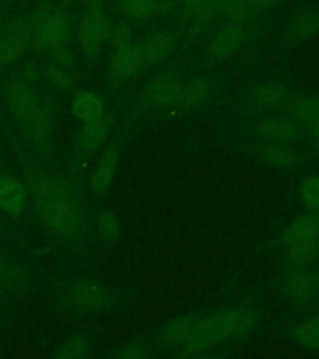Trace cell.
Listing matches in <instances>:
<instances>
[{
  "label": "cell",
  "instance_id": "obj_24",
  "mask_svg": "<svg viewBox=\"0 0 319 359\" xmlns=\"http://www.w3.org/2000/svg\"><path fill=\"white\" fill-rule=\"evenodd\" d=\"M290 91L280 83H266L254 91V100L259 107H277L288 99Z\"/></svg>",
  "mask_w": 319,
  "mask_h": 359
},
{
  "label": "cell",
  "instance_id": "obj_3",
  "mask_svg": "<svg viewBox=\"0 0 319 359\" xmlns=\"http://www.w3.org/2000/svg\"><path fill=\"white\" fill-rule=\"evenodd\" d=\"M38 208L48 229L55 235L70 238L80 230V217L72 198L39 200Z\"/></svg>",
  "mask_w": 319,
  "mask_h": 359
},
{
  "label": "cell",
  "instance_id": "obj_21",
  "mask_svg": "<svg viewBox=\"0 0 319 359\" xmlns=\"http://www.w3.org/2000/svg\"><path fill=\"white\" fill-rule=\"evenodd\" d=\"M36 201L53 198H72V191L64 180L45 176L36 180L34 186Z\"/></svg>",
  "mask_w": 319,
  "mask_h": 359
},
{
  "label": "cell",
  "instance_id": "obj_25",
  "mask_svg": "<svg viewBox=\"0 0 319 359\" xmlns=\"http://www.w3.org/2000/svg\"><path fill=\"white\" fill-rule=\"evenodd\" d=\"M91 351V338L86 334H76L67 338L54 354L55 358H84Z\"/></svg>",
  "mask_w": 319,
  "mask_h": 359
},
{
  "label": "cell",
  "instance_id": "obj_38",
  "mask_svg": "<svg viewBox=\"0 0 319 359\" xmlns=\"http://www.w3.org/2000/svg\"><path fill=\"white\" fill-rule=\"evenodd\" d=\"M147 355V351L144 346L139 343H130L120 348L116 353L114 354L115 358L118 359H140Z\"/></svg>",
  "mask_w": 319,
  "mask_h": 359
},
{
  "label": "cell",
  "instance_id": "obj_36",
  "mask_svg": "<svg viewBox=\"0 0 319 359\" xmlns=\"http://www.w3.org/2000/svg\"><path fill=\"white\" fill-rule=\"evenodd\" d=\"M99 229L101 235L104 236L109 241L118 238V219L111 213H102L99 217Z\"/></svg>",
  "mask_w": 319,
  "mask_h": 359
},
{
  "label": "cell",
  "instance_id": "obj_4",
  "mask_svg": "<svg viewBox=\"0 0 319 359\" xmlns=\"http://www.w3.org/2000/svg\"><path fill=\"white\" fill-rule=\"evenodd\" d=\"M112 24L100 8L94 6L85 14L79 27V41L88 56H96L102 44L109 39Z\"/></svg>",
  "mask_w": 319,
  "mask_h": 359
},
{
  "label": "cell",
  "instance_id": "obj_12",
  "mask_svg": "<svg viewBox=\"0 0 319 359\" xmlns=\"http://www.w3.org/2000/svg\"><path fill=\"white\" fill-rule=\"evenodd\" d=\"M318 288L317 277L303 267L292 271L285 280V291L293 299L307 301Z\"/></svg>",
  "mask_w": 319,
  "mask_h": 359
},
{
  "label": "cell",
  "instance_id": "obj_30",
  "mask_svg": "<svg viewBox=\"0 0 319 359\" xmlns=\"http://www.w3.org/2000/svg\"><path fill=\"white\" fill-rule=\"evenodd\" d=\"M261 154L266 163L276 168H290L297 160L296 154L282 144L264 146Z\"/></svg>",
  "mask_w": 319,
  "mask_h": 359
},
{
  "label": "cell",
  "instance_id": "obj_32",
  "mask_svg": "<svg viewBox=\"0 0 319 359\" xmlns=\"http://www.w3.org/2000/svg\"><path fill=\"white\" fill-rule=\"evenodd\" d=\"M294 116L302 123H308L312 126L319 125V99L318 97H307L298 101L293 107Z\"/></svg>",
  "mask_w": 319,
  "mask_h": 359
},
{
  "label": "cell",
  "instance_id": "obj_29",
  "mask_svg": "<svg viewBox=\"0 0 319 359\" xmlns=\"http://www.w3.org/2000/svg\"><path fill=\"white\" fill-rule=\"evenodd\" d=\"M25 283V275L18 264L0 259V288L6 291H17Z\"/></svg>",
  "mask_w": 319,
  "mask_h": 359
},
{
  "label": "cell",
  "instance_id": "obj_17",
  "mask_svg": "<svg viewBox=\"0 0 319 359\" xmlns=\"http://www.w3.org/2000/svg\"><path fill=\"white\" fill-rule=\"evenodd\" d=\"M258 133L267 140L273 141L276 144H286L288 141L294 140L299 134L297 125L286 118H266L258 126Z\"/></svg>",
  "mask_w": 319,
  "mask_h": 359
},
{
  "label": "cell",
  "instance_id": "obj_35",
  "mask_svg": "<svg viewBox=\"0 0 319 359\" xmlns=\"http://www.w3.org/2000/svg\"><path fill=\"white\" fill-rule=\"evenodd\" d=\"M45 76L50 84L59 89H67L72 86V78L70 75L59 65H53L46 69Z\"/></svg>",
  "mask_w": 319,
  "mask_h": 359
},
{
  "label": "cell",
  "instance_id": "obj_16",
  "mask_svg": "<svg viewBox=\"0 0 319 359\" xmlns=\"http://www.w3.org/2000/svg\"><path fill=\"white\" fill-rule=\"evenodd\" d=\"M145 65H155L163 62L174 48V39L168 32H157L140 44Z\"/></svg>",
  "mask_w": 319,
  "mask_h": 359
},
{
  "label": "cell",
  "instance_id": "obj_22",
  "mask_svg": "<svg viewBox=\"0 0 319 359\" xmlns=\"http://www.w3.org/2000/svg\"><path fill=\"white\" fill-rule=\"evenodd\" d=\"M197 320L182 318L168 325L163 332V343L170 348H182L190 339Z\"/></svg>",
  "mask_w": 319,
  "mask_h": 359
},
{
  "label": "cell",
  "instance_id": "obj_14",
  "mask_svg": "<svg viewBox=\"0 0 319 359\" xmlns=\"http://www.w3.org/2000/svg\"><path fill=\"white\" fill-rule=\"evenodd\" d=\"M27 203V192L24 186L15 179H0V208L4 212L18 216Z\"/></svg>",
  "mask_w": 319,
  "mask_h": 359
},
{
  "label": "cell",
  "instance_id": "obj_40",
  "mask_svg": "<svg viewBox=\"0 0 319 359\" xmlns=\"http://www.w3.org/2000/svg\"><path fill=\"white\" fill-rule=\"evenodd\" d=\"M280 0H248L250 6L254 11V14L257 13H264V11H269L273 9Z\"/></svg>",
  "mask_w": 319,
  "mask_h": 359
},
{
  "label": "cell",
  "instance_id": "obj_5",
  "mask_svg": "<svg viewBox=\"0 0 319 359\" xmlns=\"http://www.w3.org/2000/svg\"><path fill=\"white\" fill-rule=\"evenodd\" d=\"M34 33L33 17L11 24L0 36V67H11L27 49Z\"/></svg>",
  "mask_w": 319,
  "mask_h": 359
},
{
  "label": "cell",
  "instance_id": "obj_45",
  "mask_svg": "<svg viewBox=\"0 0 319 359\" xmlns=\"http://www.w3.org/2000/svg\"><path fill=\"white\" fill-rule=\"evenodd\" d=\"M184 1H186V0H184Z\"/></svg>",
  "mask_w": 319,
  "mask_h": 359
},
{
  "label": "cell",
  "instance_id": "obj_34",
  "mask_svg": "<svg viewBox=\"0 0 319 359\" xmlns=\"http://www.w3.org/2000/svg\"><path fill=\"white\" fill-rule=\"evenodd\" d=\"M301 200L306 208L312 211L319 210V176L304 180L299 189Z\"/></svg>",
  "mask_w": 319,
  "mask_h": 359
},
{
  "label": "cell",
  "instance_id": "obj_43",
  "mask_svg": "<svg viewBox=\"0 0 319 359\" xmlns=\"http://www.w3.org/2000/svg\"><path fill=\"white\" fill-rule=\"evenodd\" d=\"M314 140V147H315V152L318 154L319 156V139H313Z\"/></svg>",
  "mask_w": 319,
  "mask_h": 359
},
{
  "label": "cell",
  "instance_id": "obj_41",
  "mask_svg": "<svg viewBox=\"0 0 319 359\" xmlns=\"http://www.w3.org/2000/svg\"><path fill=\"white\" fill-rule=\"evenodd\" d=\"M174 1L172 0H158L157 3V11L163 13V14H168L174 11Z\"/></svg>",
  "mask_w": 319,
  "mask_h": 359
},
{
  "label": "cell",
  "instance_id": "obj_19",
  "mask_svg": "<svg viewBox=\"0 0 319 359\" xmlns=\"http://www.w3.org/2000/svg\"><path fill=\"white\" fill-rule=\"evenodd\" d=\"M70 297L78 307L84 309H101L107 301V292L95 283H79L74 287Z\"/></svg>",
  "mask_w": 319,
  "mask_h": 359
},
{
  "label": "cell",
  "instance_id": "obj_1",
  "mask_svg": "<svg viewBox=\"0 0 319 359\" xmlns=\"http://www.w3.org/2000/svg\"><path fill=\"white\" fill-rule=\"evenodd\" d=\"M253 323L254 316L241 309H227L197 320L190 339L182 347L184 354H196L230 337L243 334L252 328Z\"/></svg>",
  "mask_w": 319,
  "mask_h": 359
},
{
  "label": "cell",
  "instance_id": "obj_31",
  "mask_svg": "<svg viewBox=\"0 0 319 359\" xmlns=\"http://www.w3.org/2000/svg\"><path fill=\"white\" fill-rule=\"evenodd\" d=\"M158 0H121L125 14L135 20H144L157 11Z\"/></svg>",
  "mask_w": 319,
  "mask_h": 359
},
{
  "label": "cell",
  "instance_id": "obj_26",
  "mask_svg": "<svg viewBox=\"0 0 319 359\" xmlns=\"http://www.w3.org/2000/svg\"><path fill=\"white\" fill-rule=\"evenodd\" d=\"M219 13L233 22H246L254 15L248 0H217Z\"/></svg>",
  "mask_w": 319,
  "mask_h": 359
},
{
  "label": "cell",
  "instance_id": "obj_27",
  "mask_svg": "<svg viewBox=\"0 0 319 359\" xmlns=\"http://www.w3.org/2000/svg\"><path fill=\"white\" fill-rule=\"evenodd\" d=\"M293 338L303 347L319 351V314L296 327Z\"/></svg>",
  "mask_w": 319,
  "mask_h": 359
},
{
  "label": "cell",
  "instance_id": "obj_23",
  "mask_svg": "<svg viewBox=\"0 0 319 359\" xmlns=\"http://www.w3.org/2000/svg\"><path fill=\"white\" fill-rule=\"evenodd\" d=\"M211 93V86L206 80L196 79L181 89L179 104L185 109H194L200 107L208 100Z\"/></svg>",
  "mask_w": 319,
  "mask_h": 359
},
{
  "label": "cell",
  "instance_id": "obj_13",
  "mask_svg": "<svg viewBox=\"0 0 319 359\" xmlns=\"http://www.w3.org/2000/svg\"><path fill=\"white\" fill-rule=\"evenodd\" d=\"M120 152L116 146H109L101 155L99 163L96 165L95 171L91 177V186L95 192H104L111 185L112 179L116 172Z\"/></svg>",
  "mask_w": 319,
  "mask_h": 359
},
{
  "label": "cell",
  "instance_id": "obj_37",
  "mask_svg": "<svg viewBox=\"0 0 319 359\" xmlns=\"http://www.w3.org/2000/svg\"><path fill=\"white\" fill-rule=\"evenodd\" d=\"M130 40H131V29L128 24L121 22V24L112 25L107 41H110L115 48H118V46L130 44Z\"/></svg>",
  "mask_w": 319,
  "mask_h": 359
},
{
  "label": "cell",
  "instance_id": "obj_11",
  "mask_svg": "<svg viewBox=\"0 0 319 359\" xmlns=\"http://www.w3.org/2000/svg\"><path fill=\"white\" fill-rule=\"evenodd\" d=\"M109 133V121L105 116L84 123L76 139V150L80 155H88L105 141Z\"/></svg>",
  "mask_w": 319,
  "mask_h": 359
},
{
  "label": "cell",
  "instance_id": "obj_28",
  "mask_svg": "<svg viewBox=\"0 0 319 359\" xmlns=\"http://www.w3.org/2000/svg\"><path fill=\"white\" fill-rule=\"evenodd\" d=\"M186 14L196 24H205L219 13L217 0H186Z\"/></svg>",
  "mask_w": 319,
  "mask_h": 359
},
{
  "label": "cell",
  "instance_id": "obj_18",
  "mask_svg": "<svg viewBox=\"0 0 319 359\" xmlns=\"http://www.w3.org/2000/svg\"><path fill=\"white\" fill-rule=\"evenodd\" d=\"M319 34V11H306L298 14L287 29V38L292 43H301Z\"/></svg>",
  "mask_w": 319,
  "mask_h": 359
},
{
  "label": "cell",
  "instance_id": "obj_9",
  "mask_svg": "<svg viewBox=\"0 0 319 359\" xmlns=\"http://www.w3.org/2000/svg\"><path fill=\"white\" fill-rule=\"evenodd\" d=\"M181 94L179 81L172 76L154 80L146 90V100L154 107H170L177 104Z\"/></svg>",
  "mask_w": 319,
  "mask_h": 359
},
{
  "label": "cell",
  "instance_id": "obj_10",
  "mask_svg": "<svg viewBox=\"0 0 319 359\" xmlns=\"http://www.w3.org/2000/svg\"><path fill=\"white\" fill-rule=\"evenodd\" d=\"M317 242H319V212L309 213L298 219L285 233V243L288 247Z\"/></svg>",
  "mask_w": 319,
  "mask_h": 359
},
{
  "label": "cell",
  "instance_id": "obj_33",
  "mask_svg": "<svg viewBox=\"0 0 319 359\" xmlns=\"http://www.w3.org/2000/svg\"><path fill=\"white\" fill-rule=\"evenodd\" d=\"M319 252V242L301 245V246L288 247V258L292 264L297 267H304L314 261Z\"/></svg>",
  "mask_w": 319,
  "mask_h": 359
},
{
  "label": "cell",
  "instance_id": "obj_44",
  "mask_svg": "<svg viewBox=\"0 0 319 359\" xmlns=\"http://www.w3.org/2000/svg\"><path fill=\"white\" fill-rule=\"evenodd\" d=\"M3 3H4V0H0V8L3 6Z\"/></svg>",
  "mask_w": 319,
  "mask_h": 359
},
{
  "label": "cell",
  "instance_id": "obj_7",
  "mask_svg": "<svg viewBox=\"0 0 319 359\" xmlns=\"http://www.w3.org/2000/svg\"><path fill=\"white\" fill-rule=\"evenodd\" d=\"M145 65L140 44H128L115 48L110 59L109 72L116 80H126L133 78Z\"/></svg>",
  "mask_w": 319,
  "mask_h": 359
},
{
  "label": "cell",
  "instance_id": "obj_39",
  "mask_svg": "<svg viewBox=\"0 0 319 359\" xmlns=\"http://www.w3.org/2000/svg\"><path fill=\"white\" fill-rule=\"evenodd\" d=\"M51 53H53V56H54V59H55L56 65H59V67H67L73 64V54H72V51L69 50L67 44L57 46V48L51 51Z\"/></svg>",
  "mask_w": 319,
  "mask_h": 359
},
{
  "label": "cell",
  "instance_id": "obj_42",
  "mask_svg": "<svg viewBox=\"0 0 319 359\" xmlns=\"http://www.w3.org/2000/svg\"><path fill=\"white\" fill-rule=\"evenodd\" d=\"M313 139H319V125L314 126Z\"/></svg>",
  "mask_w": 319,
  "mask_h": 359
},
{
  "label": "cell",
  "instance_id": "obj_15",
  "mask_svg": "<svg viewBox=\"0 0 319 359\" xmlns=\"http://www.w3.org/2000/svg\"><path fill=\"white\" fill-rule=\"evenodd\" d=\"M27 125L29 137L33 141L34 145L38 147L48 144L53 131V110L48 104H39L36 111L29 120Z\"/></svg>",
  "mask_w": 319,
  "mask_h": 359
},
{
  "label": "cell",
  "instance_id": "obj_6",
  "mask_svg": "<svg viewBox=\"0 0 319 359\" xmlns=\"http://www.w3.org/2000/svg\"><path fill=\"white\" fill-rule=\"evenodd\" d=\"M6 102L18 121L28 123L40 104L30 78L11 80L6 88Z\"/></svg>",
  "mask_w": 319,
  "mask_h": 359
},
{
  "label": "cell",
  "instance_id": "obj_2",
  "mask_svg": "<svg viewBox=\"0 0 319 359\" xmlns=\"http://www.w3.org/2000/svg\"><path fill=\"white\" fill-rule=\"evenodd\" d=\"M34 44L44 51H53L65 44L69 35V18L64 11L54 8H43L33 15Z\"/></svg>",
  "mask_w": 319,
  "mask_h": 359
},
{
  "label": "cell",
  "instance_id": "obj_20",
  "mask_svg": "<svg viewBox=\"0 0 319 359\" xmlns=\"http://www.w3.org/2000/svg\"><path fill=\"white\" fill-rule=\"evenodd\" d=\"M72 109L74 115L84 123L104 116V102L100 96L90 91H83L75 96Z\"/></svg>",
  "mask_w": 319,
  "mask_h": 359
},
{
  "label": "cell",
  "instance_id": "obj_8",
  "mask_svg": "<svg viewBox=\"0 0 319 359\" xmlns=\"http://www.w3.org/2000/svg\"><path fill=\"white\" fill-rule=\"evenodd\" d=\"M246 39V28L241 22H232L230 25L221 29L215 35L211 44L210 53L217 60H224L226 57L235 54L241 48Z\"/></svg>",
  "mask_w": 319,
  "mask_h": 359
}]
</instances>
